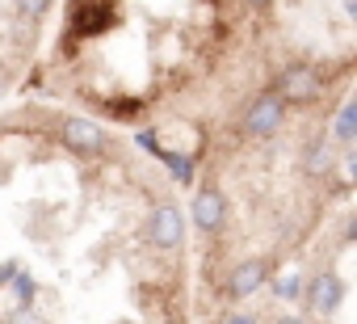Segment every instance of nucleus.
I'll use <instances>...</instances> for the list:
<instances>
[{"label":"nucleus","instance_id":"dca6fc26","mask_svg":"<svg viewBox=\"0 0 357 324\" xmlns=\"http://www.w3.org/2000/svg\"><path fill=\"white\" fill-rule=\"evenodd\" d=\"M273 5V0H252V9H269Z\"/></svg>","mask_w":357,"mask_h":324},{"label":"nucleus","instance_id":"6e6552de","mask_svg":"<svg viewBox=\"0 0 357 324\" xmlns=\"http://www.w3.org/2000/svg\"><path fill=\"white\" fill-rule=\"evenodd\" d=\"M164 165H168V173H172V182H181V186H190V177H194V156H181V152H155Z\"/></svg>","mask_w":357,"mask_h":324},{"label":"nucleus","instance_id":"f3484780","mask_svg":"<svg viewBox=\"0 0 357 324\" xmlns=\"http://www.w3.org/2000/svg\"><path fill=\"white\" fill-rule=\"evenodd\" d=\"M0 93H5V80H0Z\"/></svg>","mask_w":357,"mask_h":324},{"label":"nucleus","instance_id":"20e7f679","mask_svg":"<svg viewBox=\"0 0 357 324\" xmlns=\"http://www.w3.org/2000/svg\"><path fill=\"white\" fill-rule=\"evenodd\" d=\"M147 232H151V244H155V249H176V244H181V236H185V215H181V207L160 202V207L151 211Z\"/></svg>","mask_w":357,"mask_h":324},{"label":"nucleus","instance_id":"f257e3e1","mask_svg":"<svg viewBox=\"0 0 357 324\" xmlns=\"http://www.w3.org/2000/svg\"><path fill=\"white\" fill-rule=\"evenodd\" d=\"M59 143L76 156H97L105 147V131L93 122V118H63L59 126Z\"/></svg>","mask_w":357,"mask_h":324},{"label":"nucleus","instance_id":"0eeeda50","mask_svg":"<svg viewBox=\"0 0 357 324\" xmlns=\"http://www.w3.org/2000/svg\"><path fill=\"white\" fill-rule=\"evenodd\" d=\"M307 303H311V311L332 316V311L344 303V286H340V278H336V274H319V278L311 282V290H307Z\"/></svg>","mask_w":357,"mask_h":324},{"label":"nucleus","instance_id":"9d476101","mask_svg":"<svg viewBox=\"0 0 357 324\" xmlns=\"http://www.w3.org/2000/svg\"><path fill=\"white\" fill-rule=\"evenodd\" d=\"M336 139H340V147H349L357 139V105L353 101H344L340 114H336Z\"/></svg>","mask_w":357,"mask_h":324},{"label":"nucleus","instance_id":"423d86ee","mask_svg":"<svg viewBox=\"0 0 357 324\" xmlns=\"http://www.w3.org/2000/svg\"><path fill=\"white\" fill-rule=\"evenodd\" d=\"M265 282H269V261H265V257H248L244 265L231 270V278H227V295H231V299H248V295H257Z\"/></svg>","mask_w":357,"mask_h":324},{"label":"nucleus","instance_id":"f03ea898","mask_svg":"<svg viewBox=\"0 0 357 324\" xmlns=\"http://www.w3.org/2000/svg\"><path fill=\"white\" fill-rule=\"evenodd\" d=\"M282 118H286V101H282L278 93H261V97H252V101H248L244 126H248L252 135L269 139V135H273V131L282 126Z\"/></svg>","mask_w":357,"mask_h":324},{"label":"nucleus","instance_id":"2eb2a0df","mask_svg":"<svg viewBox=\"0 0 357 324\" xmlns=\"http://www.w3.org/2000/svg\"><path fill=\"white\" fill-rule=\"evenodd\" d=\"M278 324H303V320H298V316H282Z\"/></svg>","mask_w":357,"mask_h":324},{"label":"nucleus","instance_id":"9b49d317","mask_svg":"<svg viewBox=\"0 0 357 324\" xmlns=\"http://www.w3.org/2000/svg\"><path fill=\"white\" fill-rule=\"evenodd\" d=\"M269 286H273V295H278V299H298V295H303V274L286 270V274H278Z\"/></svg>","mask_w":357,"mask_h":324},{"label":"nucleus","instance_id":"39448f33","mask_svg":"<svg viewBox=\"0 0 357 324\" xmlns=\"http://www.w3.org/2000/svg\"><path fill=\"white\" fill-rule=\"evenodd\" d=\"M282 101H311L315 93H319V76H315V68H307V64H290V68H282L278 72V89H273Z\"/></svg>","mask_w":357,"mask_h":324},{"label":"nucleus","instance_id":"7ed1b4c3","mask_svg":"<svg viewBox=\"0 0 357 324\" xmlns=\"http://www.w3.org/2000/svg\"><path fill=\"white\" fill-rule=\"evenodd\" d=\"M190 219H194V228H198V232H219V228H223V219H227V194H223V190H215V186L198 190V194H194V202H190Z\"/></svg>","mask_w":357,"mask_h":324},{"label":"nucleus","instance_id":"4468645a","mask_svg":"<svg viewBox=\"0 0 357 324\" xmlns=\"http://www.w3.org/2000/svg\"><path fill=\"white\" fill-rule=\"evenodd\" d=\"M223 324H261V320H257V316H248V311H231Z\"/></svg>","mask_w":357,"mask_h":324},{"label":"nucleus","instance_id":"1a4fd4ad","mask_svg":"<svg viewBox=\"0 0 357 324\" xmlns=\"http://www.w3.org/2000/svg\"><path fill=\"white\" fill-rule=\"evenodd\" d=\"M328 169H332V147H328V139H315L307 147V173L311 177H324Z\"/></svg>","mask_w":357,"mask_h":324},{"label":"nucleus","instance_id":"f8f14e48","mask_svg":"<svg viewBox=\"0 0 357 324\" xmlns=\"http://www.w3.org/2000/svg\"><path fill=\"white\" fill-rule=\"evenodd\" d=\"M13 5H17L22 17H43V13H51L55 0H13Z\"/></svg>","mask_w":357,"mask_h":324},{"label":"nucleus","instance_id":"ddd939ff","mask_svg":"<svg viewBox=\"0 0 357 324\" xmlns=\"http://www.w3.org/2000/svg\"><path fill=\"white\" fill-rule=\"evenodd\" d=\"M13 290H17V299H22V303H30V299H34V282H30V278H17V282H13Z\"/></svg>","mask_w":357,"mask_h":324}]
</instances>
